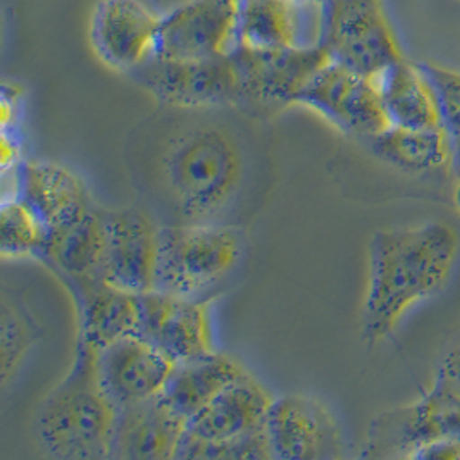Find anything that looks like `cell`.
I'll return each instance as SVG.
<instances>
[{"instance_id": "6da1fadb", "label": "cell", "mask_w": 460, "mask_h": 460, "mask_svg": "<svg viewBox=\"0 0 460 460\" xmlns=\"http://www.w3.org/2000/svg\"><path fill=\"white\" fill-rule=\"evenodd\" d=\"M459 253V236L447 223L379 231L369 247L364 335L379 340L397 328L416 304L447 285Z\"/></svg>"}, {"instance_id": "7a4b0ae2", "label": "cell", "mask_w": 460, "mask_h": 460, "mask_svg": "<svg viewBox=\"0 0 460 460\" xmlns=\"http://www.w3.org/2000/svg\"><path fill=\"white\" fill-rule=\"evenodd\" d=\"M97 354L88 345L76 341L69 375L40 407L39 435L54 457L111 459L118 407L101 385Z\"/></svg>"}, {"instance_id": "3957f363", "label": "cell", "mask_w": 460, "mask_h": 460, "mask_svg": "<svg viewBox=\"0 0 460 460\" xmlns=\"http://www.w3.org/2000/svg\"><path fill=\"white\" fill-rule=\"evenodd\" d=\"M164 180L190 223H216L243 181V154L226 129L200 126L166 150Z\"/></svg>"}, {"instance_id": "277c9868", "label": "cell", "mask_w": 460, "mask_h": 460, "mask_svg": "<svg viewBox=\"0 0 460 460\" xmlns=\"http://www.w3.org/2000/svg\"><path fill=\"white\" fill-rule=\"evenodd\" d=\"M242 255L240 231L221 223L161 226L154 290L209 302Z\"/></svg>"}, {"instance_id": "5b68a950", "label": "cell", "mask_w": 460, "mask_h": 460, "mask_svg": "<svg viewBox=\"0 0 460 460\" xmlns=\"http://www.w3.org/2000/svg\"><path fill=\"white\" fill-rule=\"evenodd\" d=\"M321 45L333 63L371 78L403 59L381 0H328Z\"/></svg>"}, {"instance_id": "8992f818", "label": "cell", "mask_w": 460, "mask_h": 460, "mask_svg": "<svg viewBox=\"0 0 460 460\" xmlns=\"http://www.w3.org/2000/svg\"><path fill=\"white\" fill-rule=\"evenodd\" d=\"M238 84V105L272 112L296 104V97L315 73L330 63L323 45L307 49H252L230 52Z\"/></svg>"}, {"instance_id": "52a82bcc", "label": "cell", "mask_w": 460, "mask_h": 460, "mask_svg": "<svg viewBox=\"0 0 460 460\" xmlns=\"http://www.w3.org/2000/svg\"><path fill=\"white\" fill-rule=\"evenodd\" d=\"M343 133L371 140L392 128L376 78L341 64H324L296 97Z\"/></svg>"}, {"instance_id": "ba28073f", "label": "cell", "mask_w": 460, "mask_h": 460, "mask_svg": "<svg viewBox=\"0 0 460 460\" xmlns=\"http://www.w3.org/2000/svg\"><path fill=\"white\" fill-rule=\"evenodd\" d=\"M129 75L163 104L185 109L238 105V84L230 54L208 61L154 56Z\"/></svg>"}, {"instance_id": "9c48e42d", "label": "cell", "mask_w": 460, "mask_h": 460, "mask_svg": "<svg viewBox=\"0 0 460 460\" xmlns=\"http://www.w3.org/2000/svg\"><path fill=\"white\" fill-rule=\"evenodd\" d=\"M137 335L174 364L214 352L209 302L150 290L138 295Z\"/></svg>"}, {"instance_id": "30bf717a", "label": "cell", "mask_w": 460, "mask_h": 460, "mask_svg": "<svg viewBox=\"0 0 460 460\" xmlns=\"http://www.w3.org/2000/svg\"><path fill=\"white\" fill-rule=\"evenodd\" d=\"M236 0H187L163 16L155 56L208 61L236 47Z\"/></svg>"}, {"instance_id": "8fae6325", "label": "cell", "mask_w": 460, "mask_h": 460, "mask_svg": "<svg viewBox=\"0 0 460 460\" xmlns=\"http://www.w3.org/2000/svg\"><path fill=\"white\" fill-rule=\"evenodd\" d=\"M272 459H341L345 441L332 411L304 395L274 398L266 420Z\"/></svg>"}, {"instance_id": "7c38bea8", "label": "cell", "mask_w": 460, "mask_h": 460, "mask_svg": "<svg viewBox=\"0 0 460 460\" xmlns=\"http://www.w3.org/2000/svg\"><path fill=\"white\" fill-rule=\"evenodd\" d=\"M161 22L144 0H101L90 18V43L109 67L133 73L155 56Z\"/></svg>"}, {"instance_id": "4fadbf2b", "label": "cell", "mask_w": 460, "mask_h": 460, "mask_svg": "<svg viewBox=\"0 0 460 460\" xmlns=\"http://www.w3.org/2000/svg\"><path fill=\"white\" fill-rule=\"evenodd\" d=\"M324 4L307 0H238L236 45L307 49L321 45Z\"/></svg>"}, {"instance_id": "5bb4252c", "label": "cell", "mask_w": 460, "mask_h": 460, "mask_svg": "<svg viewBox=\"0 0 460 460\" xmlns=\"http://www.w3.org/2000/svg\"><path fill=\"white\" fill-rule=\"evenodd\" d=\"M159 228L137 209H105L102 279L129 293L154 290Z\"/></svg>"}, {"instance_id": "9a60e30c", "label": "cell", "mask_w": 460, "mask_h": 460, "mask_svg": "<svg viewBox=\"0 0 460 460\" xmlns=\"http://www.w3.org/2000/svg\"><path fill=\"white\" fill-rule=\"evenodd\" d=\"M174 366L137 333L118 338L97 354L101 385L118 409L159 395Z\"/></svg>"}, {"instance_id": "2e32d148", "label": "cell", "mask_w": 460, "mask_h": 460, "mask_svg": "<svg viewBox=\"0 0 460 460\" xmlns=\"http://www.w3.org/2000/svg\"><path fill=\"white\" fill-rule=\"evenodd\" d=\"M14 183V195L42 216L52 236L78 225L95 208L84 178L59 163L22 161Z\"/></svg>"}, {"instance_id": "e0dca14e", "label": "cell", "mask_w": 460, "mask_h": 460, "mask_svg": "<svg viewBox=\"0 0 460 460\" xmlns=\"http://www.w3.org/2000/svg\"><path fill=\"white\" fill-rule=\"evenodd\" d=\"M189 420L159 395L119 407L111 459H178Z\"/></svg>"}, {"instance_id": "ac0fdd59", "label": "cell", "mask_w": 460, "mask_h": 460, "mask_svg": "<svg viewBox=\"0 0 460 460\" xmlns=\"http://www.w3.org/2000/svg\"><path fill=\"white\" fill-rule=\"evenodd\" d=\"M371 448L411 450L433 439L460 441V392L445 377L416 405L377 419L371 431Z\"/></svg>"}, {"instance_id": "d6986e66", "label": "cell", "mask_w": 460, "mask_h": 460, "mask_svg": "<svg viewBox=\"0 0 460 460\" xmlns=\"http://www.w3.org/2000/svg\"><path fill=\"white\" fill-rule=\"evenodd\" d=\"M274 395L247 371L189 420V438L225 441L266 428Z\"/></svg>"}, {"instance_id": "ffe728a7", "label": "cell", "mask_w": 460, "mask_h": 460, "mask_svg": "<svg viewBox=\"0 0 460 460\" xmlns=\"http://www.w3.org/2000/svg\"><path fill=\"white\" fill-rule=\"evenodd\" d=\"M76 302L78 341L101 352L121 336L137 332L138 295L97 278H61Z\"/></svg>"}, {"instance_id": "44dd1931", "label": "cell", "mask_w": 460, "mask_h": 460, "mask_svg": "<svg viewBox=\"0 0 460 460\" xmlns=\"http://www.w3.org/2000/svg\"><path fill=\"white\" fill-rule=\"evenodd\" d=\"M376 82L392 126L405 129L443 126L438 93L424 64L402 59L381 73Z\"/></svg>"}, {"instance_id": "7402d4cb", "label": "cell", "mask_w": 460, "mask_h": 460, "mask_svg": "<svg viewBox=\"0 0 460 460\" xmlns=\"http://www.w3.org/2000/svg\"><path fill=\"white\" fill-rule=\"evenodd\" d=\"M245 373L247 369L236 358L214 350L208 356L176 364L161 397L190 420Z\"/></svg>"}, {"instance_id": "603a6c76", "label": "cell", "mask_w": 460, "mask_h": 460, "mask_svg": "<svg viewBox=\"0 0 460 460\" xmlns=\"http://www.w3.org/2000/svg\"><path fill=\"white\" fill-rule=\"evenodd\" d=\"M105 253V209L95 206L84 219L50 238L45 262L59 278L102 279Z\"/></svg>"}, {"instance_id": "cb8c5ba5", "label": "cell", "mask_w": 460, "mask_h": 460, "mask_svg": "<svg viewBox=\"0 0 460 460\" xmlns=\"http://www.w3.org/2000/svg\"><path fill=\"white\" fill-rule=\"evenodd\" d=\"M369 142L381 159L397 168L414 172L454 168L452 137L445 126L431 129H405L392 126Z\"/></svg>"}, {"instance_id": "d4e9b609", "label": "cell", "mask_w": 460, "mask_h": 460, "mask_svg": "<svg viewBox=\"0 0 460 460\" xmlns=\"http://www.w3.org/2000/svg\"><path fill=\"white\" fill-rule=\"evenodd\" d=\"M52 233L42 216L22 197L13 195L0 208V252L4 257L45 259Z\"/></svg>"}, {"instance_id": "484cf974", "label": "cell", "mask_w": 460, "mask_h": 460, "mask_svg": "<svg viewBox=\"0 0 460 460\" xmlns=\"http://www.w3.org/2000/svg\"><path fill=\"white\" fill-rule=\"evenodd\" d=\"M178 459L270 460L272 459V452L264 428L247 437L225 441H202L185 437Z\"/></svg>"}, {"instance_id": "4316f807", "label": "cell", "mask_w": 460, "mask_h": 460, "mask_svg": "<svg viewBox=\"0 0 460 460\" xmlns=\"http://www.w3.org/2000/svg\"><path fill=\"white\" fill-rule=\"evenodd\" d=\"M424 67L438 93L443 126L452 138H457L460 137V73L435 64H424Z\"/></svg>"}, {"instance_id": "83f0119b", "label": "cell", "mask_w": 460, "mask_h": 460, "mask_svg": "<svg viewBox=\"0 0 460 460\" xmlns=\"http://www.w3.org/2000/svg\"><path fill=\"white\" fill-rule=\"evenodd\" d=\"M31 326L26 321V315L20 311H13L4 305V315H2V341H7L13 338V341L2 345V360H4V376H7L9 367L18 362V358L24 352V349L31 341Z\"/></svg>"}, {"instance_id": "f1b7e54d", "label": "cell", "mask_w": 460, "mask_h": 460, "mask_svg": "<svg viewBox=\"0 0 460 460\" xmlns=\"http://www.w3.org/2000/svg\"><path fill=\"white\" fill-rule=\"evenodd\" d=\"M409 459L454 460L460 459V441L457 439H433L420 443L405 454Z\"/></svg>"}, {"instance_id": "f546056e", "label": "cell", "mask_w": 460, "mask_h": 460, "mask_svg": "<svg viewBox=\"0 0 460 460\" xmlns=\"http://www.w3.org/2000/svg\"><path fill=\"white\" fill-rule=\"evenodd\" d=\"M22 163V144L16 129H2V172L16 171Z\"/></svg>"}, {"instance_id": "4dcf8cb0", "label": "cell", "mask_w": 460, "mask_h": 460, "mask_svg": "<svg viewBox=\"0 0 460 460\" xmlns=\"http://www.w3.org/2000/svg\"><path fill=\"white\" fill-rule=\"evenodd\" d=\"M439 376L445 377L454 388L460 392V345L443 360Z\"/></svg>"}, {"instance_id": "1f68e13d", "label": "cell", "mask_w": 460, "mask_h": 460, "mask_svg": "<svg viewBox=\"0 0 460 460\" xmlns=\"http://www.w3.org/2000/svg\"><path fill=\"white\" fill-rule=\"evenodd\" d=\"M452 146H454V169L460 176V137L452 138Z\"/></svg>"}, {"instance_id": "d6a6232c", "label": "cell", "mask_w": 460, "mask_h": 460, "mask_svg": "<svg viewBox=\"0 0 460 460\" xmlns=\"http://www.w3.org/2000/svg\"><path fill=\"white\" fill-rule=\"evenodd\" d=\"M456 202H457V206H459L460 209V183L459 187H457V190H456Z\"/></svg>"}, {"instance_id": "836d02e7", "label": "cell", "mask_w": 460, "mask_h": 460, "mask_svg": "<svg viewBox=\"0 0 460 460\" xmlns=\"http://www.w3.org/2000/svg\"><path fill=\"white\" fill-rule=\"evenodd\" d=\"M307 2H319V4H326L328 0H307Z\"/></svg>"}, {"instance_id": "e575fe53", "label": "cell", "mask_w": 460, "mask_h": 460, "mask_svg": "<svg viewBox=\"0 0 460 460\" xmlns=\"http://www.w3.org/2000/svg\"><path fill=\"white\" fill-rule=\"evenodd\" d=\"M236 2H238V0H236Z\"/></svg>"}]
</instances>
